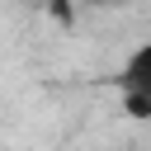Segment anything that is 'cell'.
<instances>
[{
	"label": "cell",
	"instance_id": "1",
	"mask_svg": "<svg viewBox=\"0 0 151 151\" xmlns=\"http://www.w3.org/2000/svg\"><path fill=\"white\" fill-rule=\"evenodd\" d=\"M118 94H123V109H127V118H151V42H142L127 61H123V71H118Z\"/></svg>",
	"mask_w": 151,
	"mask_h": 151
},
{
	"label": "cell",
	"instance_id": "2",
	"mask_svg": "<svg viewBox=\"0 0 151 151\" xmlns=\"http://www.w3.org/2000/svg\"><path fill=\"white\" fill-rule=\"evenodd\" d=\"M90 5H127V0H90Z\"/></svg>",
	"mask_w": 151,
	"mask_h": 151
}]
</instances>
